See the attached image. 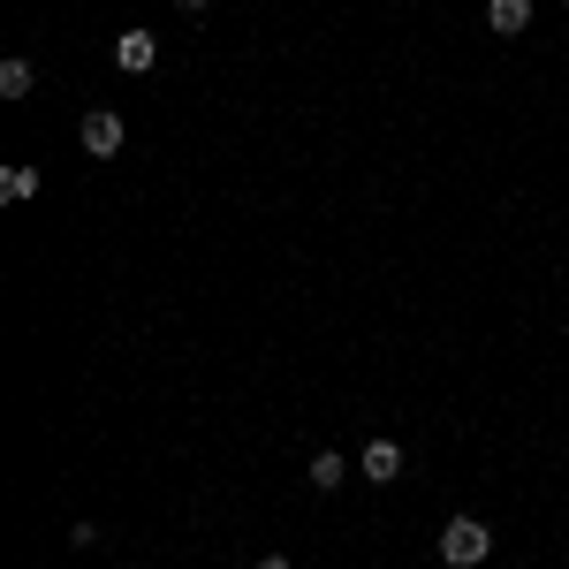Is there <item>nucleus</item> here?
<instances>
[{
	"label": "nucleus",
	"instance_id": "1a4fd4ad",
	"mask_svg": "<svg viewBox=\"0 0 569 569\" xmlns=\"http://www.w3.org/2000/svg\"><path fill=\"white\" fill-rule=\"evenodd\" d=\"M259 569H289V555H266V562Z\"/></svg>",
	"mask_w": 569,
	"mask_h": 569
},
{
	"label": "nucleus",
	"instance_id": "423d86ee",
	"mask_svg": "<svg viewBox=\"0 0 569 569\" xmlns=\"http://www.w3.org/2000/svg\"><path fill=\"white\" fill-rule=\"evenodd\" d=\"M305 479L319 486V493H335V486L350 479V463H342V456H335V448H319V456H311V463H305Z\"/></svg>",
	"mask_w": 569,
	"mask_h": 569
},
{
	"label": "nucleus",
	"instance_id": "0eeeda50",
	"mask_svg": "<svg viewBox=\"0 0 569 569\" xmlns=\"http://www.w3.org/2000/svg\"><path fill=\"white\" fill-rule=\"evenodd\" d=\"M0 198H8V206L39 198V168H0Z\"/></svg>",
	"mask_w": 569,
	"mask_h": 569
},
{
	"label": "nucleus",
	"instance_id": "f257e3e1",
	"mask_svg": "<svg viewBox=\"0 0 569 569\" xmlns=\"http://www.w3.org/2000/svg\"><path fill=\"white\" fill-rule=\"evenodd\" d=\"M486 555H493V531H486L479 517H448V525H440V562L448 569H479Z\"/></svg>",
	"mask_w": 569,
	"mask_h": 569
},
{
	"label": "nucleus",
	"instance_id": "9d476101",
	"mask_svg": "<svg viewBox=\"0 0 569 569\" xmlns=\"http://www.w3.org/2000/svg\"><path fill=\"white\" fill-rule=\"evenodd\" d=\"M176 8H190V16H198V8H206V0H176Z\"/></svg>",
	"mask_w": 569,
	"mask_h": 569
},
{
	"label": "nucleus",
	"instance_id": "6e6552de",
	"mask_svg": "<svg viewBox=\"0 0 569 569\" xmlns=\"http://www.w3.org/2000/svg\"><path fill=\"white\" fill-rule=\"evenodd\" d=\"M0 99H31V61H0Z\"/></svg>",
	"mask_w": 569,
	"mask_h": 569
},
{
	"label": "nucleus",
	"instance_id": "20e7f679",
	"mask_svg": "<svg viewBox=\"0 0 569 569\" xmlns=\"http://www.w3.org/2000/svg\"><path fill=\"white\" fill-rule=\"evenodd\" d=\"M114 61H122L130 77H144V69L160 61V39H152V31H122V39H114Z\"/></svg>",
	"mask_w": 569,
	"mask_h": 569
},
{
	"label": "nucleus",
	"instance_id": "f03ea898",
	"mask_svg": "<svg viewBox=\"0 0 569 569\" xmlns=\"http://www.w3.org/2000/svg\"><path fill=\"white\" fill-rule=\"evenodd\" d=\"M122 137H130V130H122V114H114V107H91L84 122H77V144H84L91 160H114V152H122Z\"/></svg>",
	"mask_w": 569,
	"mask_h": 569
},
{
	"label": "nucleus",
	"instance_id": "7ed1b4c3",
	"mask_svg": "<svg viewBox=\"0 0 569 569\" xmlns=\"http://www.w3.org/2000/svg\"><path fill=\"white\" fill-rule=\"evenodd\" d=\"M357 479H372V486H395V479H402V448H395V440H372V448L357 456Z\"/></svg>",
	"mask_w": 569,
	"mask_h": 569
},
{
	"label": "nucleus",
	"instance_id": "39448f33",
	"mask_svg": "<svg viewBox=\"0 0 569 569\" xmlns=\"http://www.w3.org/2000/svg\"><path fill=\"white\" fill-rule=\"evenodd\" d=\"M486 23L501 39H517V31H531V0H486Z\"/></svg>",
	"mask_w": 569,
	"mask_h": 569
}]
</instances>
